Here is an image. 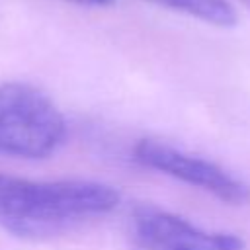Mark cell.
Masks as SVG:
<instances>
[{"label":"cell","instance_id":"6da1fadb","mask_svg":"<svg viewBox=\"0 0 250 250\" xmlns=\"http://www.w3.org/2000/svg\"><path fill=\"white\" fill-rule=\"evenodd\" d=\"M117 205V189L102 182H37L0 172V229L18 238H49L100 219Z\"/></svg>","mask_w":250,"mask_h":250},{"label":"cell","instance_id":"7a4b0ae2","mask_svg":"<svg viewBox=\"0 0 250 250\" xmlns=\"http://www.w3.org/2000/svg\"><path fill=\"white\" fill-rule=\"evenodd\" d=\"M66 119L39 88L23 82L0 84V154L39 160L66 141Z\"/></svg>","mask_w":250,"mask_h":250},{"label":"cell","instance_id":"3957f363","mask_svg":"<svg viewBox=\"0 0 250 250\" xmlns=\"http://www.w3.org/2000/svg\"><path fill=\"white\" fill-rule=\"evenodd\" d=\"M131 158L143 168L189 184L229 205L250 203V186L242 178L209 158L186 152L174 145L154 139H141L133 145Z\"/></svg>","mask_w":250,"mask_h":250},{"label":"cell","instance_id":"277c9868","mask_svg":"<svg viewBox=\"0 0 250 250\" xmlns=\"http://www.w3.org/2000/svg\"><path fill=\"white\" fill-rule=\"evenodd\" d=\"M127 229L135 250H246L244 240L232 232L201 229L154 205L133 207Z\"/></svg>","mask_w":250,"mask_h":250},{"label":"cell","instance_id":"5b68a950","mask_svg":"<svg viewBox=\"0 0 250 250\" xmlns=\"http://www.w3.org/2000/svg\"><path fill=\"white\" fill-rule=\"evenodd\" d=\"M164 10H172L215 27L236 25V10L229 0H143Z\"/></svg>","mask_w":250,"mask_h":250},{"label":"cell","instance_id":"8992f818","mask_svg":"<svg viewBox=\"0 0 250 250\" xmlns=\"http://www.w3.org/2000/svg\"><path fill=\"white\" fill-rule=\"evenodd\" d=\"M72 4H80V6H92V8H104V6H111L115 0H68Z\"/></svg>","mask_w":250,"mask_h":250},{"label":"cell","instance_id":"52a82bcc","mask_svg":"<svg viewBox=\"0 0 250 250\" xmlns=\"http://www.w3.org/2000/svg\"><path fill=\"white\" fill-rule=\"evenodd\" d=\"M240 2H242V4H246V6L250 8V0H240Z\"/></svg>","mask_w":250,"mask_h":250}]
</instances>
